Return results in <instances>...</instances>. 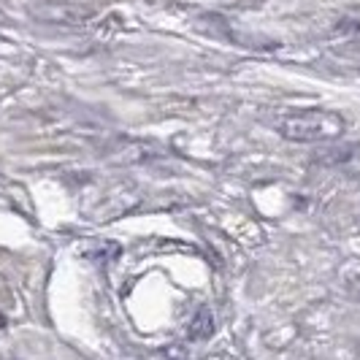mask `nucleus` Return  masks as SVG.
Instances as JSON below:
<instances>
[{
	"label": "nucleus",
	"mask_w": 360,
	"mask_h": 360,
	"mask_svg": "<svg viewBox=\"0 0 360 360\" xmlns=\"http://www.w3.org/2000/svg\"><path fill=\"white\" fill-rule=\"evenodd\" d=\"M279 133L290 141H330L344 133V120L330 111L309 108V111H295L285 117Z\"/></svg>",
	"instance_id": "f257e3e1"
}]
</instances>
